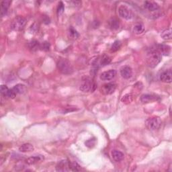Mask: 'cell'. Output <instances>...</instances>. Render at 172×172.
<instances>
[{
	"instance_id": "cell-1",
	"label": "cell",
	"mask_w": 172,
	"mask_h": 172,
	"mask_svg": "<svg viewBox=\"0 0 172 172\" xmlns=\"http://www.w3.org/2000/svg\"><path fill=\"white\" fill-rule=\"evenodd\" d=\"M161 61V55L156 49L151 51L147 55L146 62L148 67L151 68H155Z\"/></svg>"
},
{
	"instance_id": "cell-2",
	"label": "cell",
	"mask_w": 172,
	"mask_h": 172,
	"mask_svg": "<svg viewBox=\"0 0 172 172\" xmlns=\"http://www.w3.org/2000/svg\"><path fill=\"white\" fill-rule=\"evenodd\" d=\"M59 71L64 75H70L73 72V68L67 59L60 58L57 63Z\"/></svg>"
},
{
	"instance_id": "cell-3",
	"label": "cell",
	"mask_w": 172,
	"mask_h": 172,
	"mask_svg": "<svg viewBox=\"0 0 172 172\" xmlns=\"http://www.w3.org/2000/svg\"><path fill=\"white\" fill-rule=\"evenodd\" d=\"M96 88V84L94 81L89 78H86L83 79L80 85L79 89L83 92H93Z\"/></svg>"
},
{
	"instance_id": "cell-4",
	"label": "cell",
	"mask_w": 172,
	"mask_h": 172,
	"mask_svg": "<svg viewBox=\"0 0 172 172\" xmlns=\"http://www.w3.org/2000/svg\"><path fill=\"white\" fill-rule=\"evenodd\" d=\"M26 24V20L22 16H17L12 20L10 27L13 30L21 31L24 29Z\"/></svg>"
},
{
	"instance_id": "cell-5",
	"label": "cell",
	"mask_w": 172,
	"mask_h": 172,
	"mask_svg": "<svg viewBox=\"0 0 172 172\" xmlns=\"http://www.w3.org/2000/svg\"><path fill=\"white\" fill-rule=\"evenodd\" d=\"M161 120L159 117H152L147 119L145 121L146 127L150 131H155L159 129L161 126Z\"/></svg>"
},
{
	"instance_id": "cell-6",
	"label": "cell",
	"mask_w": 172,
	"mask_h": 172,
	"mask_svg": "<svg viewBox=\"0 0 172 172\" xmlns=\"http://www.w3.org/2000/svg\"><path fill=\"white\" fill-rule=\"evenodd\" d=\"M118 14L121 17L125 20H131L134 17V14H133L132 10L125 6H120L119 7Z\"/></svg>"
},
{
	"instance_id": "cell-7",
	"label": "cell",
	"mask_w": 172,
	"mask_h": 172,
	"mask_svg": "<svg viewBox=\"0 0 172 172\" xmlns=\"http://www.w3.org/2000/svg\"><path fill=\"white\" fill-rule=\"evenodd\" d=\"M117 85L114 83H108L104 84L101 88V92L104 95L112 94L117 90Z\"/></svg>"
},
{
	"instance_id": "cell-8",
	"label": "cell",
	"mask_w": 172,
	"mask_h": 172,
	"mask_svg": "<svg viewBox=\"0 0 172 172\" xmlns=\"http://www.w3.org/2000/svg\"><path fill=\"white\" fill-rule=\"evenodd\" d=\"M160 99L159 96L154 94H143L141 96L140 100L143 104H148L153 101H157Z\"/></svg>"
},
{
	"instance_id": "cell-9",
	"label": "cell",
	"mask_w": 172,
	"mask_h": 172,
	"mask_svg": "<svg viewBox=\"0 0 172 172\" xmlns=\"http://www.w3.org/2000/svg\"><path fill=\"white\" fill-rule=\"evenodd\" d=\"M117 74V72L116 70L110 69L109 71H104L102 73H101L100 78L101 80L103 81H110L113 79L116 75Z\"/></svg>"
},
{
	"instance_id": "cell-10",
	"label": "cell",
	"mask_w": 172,
	"mask_h": 172,
	"mask_svg": "<svg viewBox=\"0 0 172 172\" xmlns=\"http://www.w3.org/2000/svg\"><path fill=\"white\" fill-rule=\"evenodd\" d=\"M159 79L162 82L171 83L172 81V72L171 69H168L161 73Z\"/></svg>"
},
{
	"instance_id": "cell-11",
	"label": "cell",
	"mask_w": 172,
	"mask_h": 172,
	"mask_svg": "<svg viewBox=\"0 0 172 172\" xmlns=\"http://www.w3.org/2000/svg\"><path fill=\"white\" fill-rule=\"evenodd\" d=\"M144 8H145V9L147 10V11L153 12L157 11V10L159 9V6L155 2L147 1L144 3Z\"/></svg>"
},
{
	"instance_id": "cell-12",
	"label": "cell",
	"mask_w": 172,
	"mask_h": 172,
	"mask_svg": "<svg viewBox=\"0 0 172 172\" xmlns=\"http://www.w3.org/2000/svg\"><path fill=\"white\" fill-rule=\"evenodd\" d=\"M120 75L124 79H128L132 75V70L129 66H124L120 69Z\"/></svg>"
},
{
	"instance_id": "cell-13",
	"label": "cell",
	"mask_w": 172,
	"mask_h": 172,
	"mask_svg": "<svg viewBox=\"0 0 172 172\" xmlns=\"http://www.w3.org/2000/svg\"><path fill=\"white\" fill-rule=\"evenodd\" d=\"M156 50L162 55H170L171 53V47L167 44H158Z\"/></svg>"
},
{
	"instance_id": "cell-14",
	"label": "cell",
	"mask_w": 172,
	"mask_h": 172,
	"mask_svg": "<svg viewBox=\"0 0 172 172\" xmlns=\"http://www.w3.org/2000/svg\"><path fill=\"white\" fill-rule=\"evenodd\" d=\"M58 171H69V162L67 160H63L58 163L56 167Z\"/></svg>"
},
{
	"instance_id": "cell-15",
	"label": "cell",
	"mask_w": 172,
	"mask_h": 172,
	"mask_svg": "<svg viewBox=\"0 0 172 172\" xmlns=\"http://www.w3.org/2000/svg\"><path fill=\"white\" fill-rule=\"evenodd\" d=\"M112 157L116 162H120V161L124 159V155L120 151L114 150L112 151Z\"/></svg>"
},
{
	"instance_id": "cell-16",
	"label": "cell",
	"mask_w": 172,
	"mask_h": 172,
	"mask_svg": "<svg viewBox=\"0 0 172 172\" xmlns=\"http://www.w3.org/2000/svg\"><path fill=\"white\" fill-rule=\"evenodd\" d=\"M43 159H44V157L43 155H35L28 158L26 161V163L28 165H34Z\"/></svg>"
},
{
	"instance_id": "cell-17",
	"label": "cell",
	"mask_w": 172,
	"mask_h": 172,
	"mask_svg": "<svg viewBox=\"0 0 172 172\" xmlns=\"http://www.w3.org/2000/svg\"><path fill=\"white\" fill-rule=\"evenodd\" d=\"M11 1H3L1 3V15L2 17H3L7 14L8 10L10 8V6L11 4Z\"/></svg>"
},
{
	"instance_id": "cell-18",
	"label": "cell",
	"mask_w": 172,
	"mask_h": 172,
	"mask_svg": "<svg viewBox=\"0 0 172 172\" xmlns=\"http://www.w3.org/2000/svg\"><path fill=\"white\" fill-rule=\"evenodd\" d=\"M34 150V147L30 143H25L19 147V151L22 153L30 152Z\"/></svg>"
},
{
	"instance_id": "cell-19",
	"label": "cell",
	"mask_w": 172,
	"mask_h": 172,
	"mask_svg": "<svg viewBox=\"0 0 172 172\" xmlns=\"http://www.w3.org/2000/svg\"><path fill=\"white\" fill-rule=\"evenodd\" d=\"M12 89L17 94H22L26 92V87L23 84H17Z\"/></svg>"
},
{
	"instance_id": "cell-20",
	"label": "cell",
	"mask_w": 172,
	"mask_h": 172,
	"mask_svg": "<svg viewBox=\"0 0 172 172\" xmlns=\"http://www.w3.org/2000/svg\"><path fill=\"white\" fill-rule=\"evenodd\" d=\"M40 44L37 40H31L29 43V47L32 51H36L38 49L40 48Z\"/></svg>"
},
{
	"instance_id": "cell-21",
	"label": "cell",
	"mask_w": 172,
	"mask_h": 172,
	"mask_svg": "<svg viewBox=\"0 0 172 172\" xmlns=\"http://www.w3.org/2000/svg\"><path fill=\"white\" fill-rule=\"evenodd\" d=\"M111 62V58L106 55H104L102 57H101L100 65L101 66H106L107 65H109Z\"/></svg>"
},
{
	"instance_id": "cell-22",
	"label": "cell",
	"mask_w": 172,
	"mask_h": 172,
	"mask_svg": "<svg viewBox=\"0 0 172 172\" xmlns=\"http://www.w3.org/2000/svg\"><path fill=\"white\" fill-rule=\"evenodd\" d=\"M109 26L112 30H117L119 29L120 24H119V22L118 20L115 18H112L109 21Z\"/></svg>"
},
{
	"instance_id": "cell-23",
	"label": "cell",
	"mask_w": 172,
	"mask_h": 172,
	"mask_svg": "<svg viewBox=\"0 0 172 172\" xmlns=\"http://www.w3.org/2000/svg\"><path fill=\"white\" fill-rule=\"evenodd\" d=\"M121 46H122V43L120 40H115L113 43V44H112L110 51L113 52H117L121 48Z\"/></svg>"
},
{
	"instance_id": "cell-24",
	"label": "cell",
	"mask_w": 172,
	"mask_h": 172,
	"mask_svg": "<svg viewBox=\"0 0 172 172\" xmlns=\"http://www.w3.org/2000/svg\"><path fill=\"white\" fill-rule=\"evenodd\" d=\"M144 26L142 24H136V25L134 26L133 29V31L136 34H140L143 32L144 31Z\"/></svg>"
},
{
	"instance_id": "cell-25",
	"label": "cell",
	"mask_w": 172,
	"mask_h": 172,
	"mask_svg": "<svg viewBox=\"0 0 172 172\" xmlns=\"http://www.w3.org/2000/svg\"><path fill=\"white\" fill-rule=\"evenodd\" d=\"M161 36L165 40H171V30L167 29L164 30L161 34Z\"/></svg>"
},
{
	"instance_id": "cell-26",
	"label": "cell",
	"mask_w": 172,
	"mask_h": 172,
	"mask_svg": "<svg viewBox=\"0 0 172 172\" xmlns=\"http://www.w3.org/2000/svg\"><path fill=\"white\" fill-rule=\"evenodd\" d=\"M69 170L73 171H80L81 167L76 162H69Z\"/></svg>"
},
{
	"instance_id": "cell-27",
	"label": "cell",
	"mask_w": 172,
	"mask_h": 172,
	"mask_svg": "<svg viewBox=\"0 0 172 172\" xmlns=\"http://www.w3.org/2000/svg\"><path fill=\"white\" fill-rule=\"evenodd\" d=\"M121 101L124 104H130L132 101V96L131 94H126V95H125V96L122 97Z\"/></svg>"
},
{
	"instance_id": "cell-28",
	"label": "cell",
	"mask_w": 172,
	"mask_h": 172,
	"mask_svg": "<svg viewBox=\"0 0 172 172\" xmlns=\"http://www.w3.org/2000/svg\"><path fill=\"white\" fill-rule=\"evenodd\" d=\"M50 48H51V44L47 41H44L43 43L40 44V49H41L42 51H48L50 50Z\"/></svg>"
},
{
	"instance_id": "cell-29",
	"label": "cell",
	"mask_w": 172,
	"mask_h": 172,
	"mask_svg": "<svg viewBox=\"0 0 172 172\" xmlns=\"http://www.w3.org/2000/svg\"><path fill=\"white\" fill-rule=\"evenodd\" d=\"M65 11V6L64 4H63V2H59V5L57 7V14L58 16H61L62 15L63 12Z\"/></svg>"
},
{
	"instance_id": "cell-30",
	"label": "cell",
	"mask_w": 172,
	"mask_h": 172,
	"mask_svg": "<svg viewBox=\"0 0 172 172\" xmlns=\"http://www.w3.org/2000/svg\"><path fill=\"white\" fill-rule=\"evenodd\" d=\"M69 35L73 38H77L79 37L78 32L73 27H71L69 29Z\"/></svg>"
},
{
	"instance_id": "cell-31",
	"label": "cell",
	"mask_w": 172,
	"mask_h": 172,
	"mask_svg": "<svg viewBox=\"0 0 172 172\" xmlns=\"http://www.w3.org/2000/svg\"><path fill=\"white\" fill-rule=\"evenodd\" d=\"M16 93L14 92V90H13V89H11V90H8V93H7L6 94V97H8L9 98H10V99H14L16 96Z\"/></svg>"
},
{
	"instance_id": "cell-32",
	"label": "cell",
	"mask_w": 172,
	"mask_h": 172,
	"mask_svg": "<svg viewBox=\"0 0 172 172\" xmlns=\"http://www.w3.org/2000/svg\"><path fill=\"white\" fill-rule=\"evenodd\" d=\"M9 90H10V89H9L8 87H7L6 86L2 85V86H1V93H2V94L3 95V96H6Z\"/></svg>"
},
{
	"instance_id": "cell-33",
	"label": "cell",
	"mask_w": 172,
	"mask_h": 172,
	"mask_svg": "<svg viewBox=\"0 0 172 172\" xmlns=\"http://www.w3.org/2000/svg\"><path fill=\"white\" fill-rule=\"evenodd\" d=\"M95 143H96V141H95V140L90 139V140H88V141H87L86 143V146H87V147H93V146L95 145Z\"/></svg>"
}]
</instances>
